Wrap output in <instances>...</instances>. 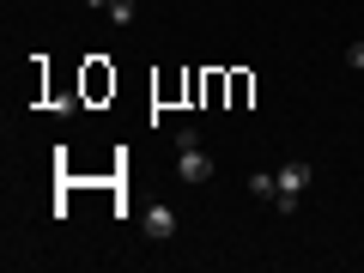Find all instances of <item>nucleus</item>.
Returning a JSON list of instances; mask_svg holds the SVG:
<instances>
[{
	"label": "nucleus",
	"mask_w": 364,
	"mask_h": 273,
	"mask_svg": "<svg viewBox=\"0 0 364 273\" xmlns=\"http://www.w3.org/2000/svg\"><path fill=\"white\" fill-rule=\"evenodd\" d=\"M346 61H352V67H364V37L352 43V49H346Z\"/></svg>",
	"instance_id": "nucleus-6"
},
{
	"label": "nucleus",
	"mask_w": 364,
	"mask_h": 273,
	"mask_svg": "<svg viewBox=\"0 0 364 273\" xmlns=\"http://www.w3.org/2000/svg\"><path fill=\"white\" fill-rule=\"evenodd\" d=\"M273 176H279V195H273V213H298V200H304V188H310V176H316V170L304 164V158H291V164H279Z\"/></svg>",
	"instance_id": "nucleus-1"
},
{
	"label": "nucleus",
	"mask_w": 364,
	"mask_h": 273,
	"mask_svg": "<svg viewBox=\"0 0 364 273\" xmlns=\"http://www.w3.org/2000/svg\"><path fill=\"white\" fill-rule=\"evenodd\" d=\"M140 18V0H109V25H134Z\"/></svg>",
	"instance_id": "nucleus-5"
},
{
	"label": "nucleus",
	"mask_w": 364,
	"mask_h": 273,
	"mask_svg": "<svg viewBox=\"0 0 364 273\" xmlns=\"http://www.w3.org/2000/svg\"><path fill=\"white\" fill-rule=\"evenodd\" d=\"M249 195L273 207V195H279V176H273V170H255V176H249Z\"/></svg>",
	"instance_id": "nucleus-4"
},
{
	"label": "nucleus",
	"mask_w": 364,
	"mask_h": 273,
	"mask_svg": "<svg viewBox=\"0 0 364 273\" xmlns=\"http://www.w3.org/2000/svg\"><path fill=\"white\" fill-rule=\"evenodd\" d=\"M176 176L188 182V188H200V182H213V158L200 152V146H182V158H176Z\"/></svg>",
	"instance_id": "nucleus-2"
},
{
	"label": "nucleus",
	"mask_w": 364,
	"mask_h": 273,
	"mask_svg": "<svg viewBox=\"0 0 364 273\" xmlns=\"http://www.w3.org/2000/svg\"><path fill=\"white\" fill-rule=\"evenodd\" d=\"M146 237H152V243H170V237H176V213L170 207H146Z\"/></svg>",
	"instance_id": "nucleus-3"
}]
</instances>
